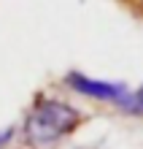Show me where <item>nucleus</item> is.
I'll use <instances>...</instances> for the list:
<instances>
[{"instance_id":"obj_5","label":"nucleus","mask_w":143,"mask_h":149,"mask_svg":"<svg viewBox=\"0 0 143 149\" xmlns=\"http://www.w3.org/2000/svg\"><path fill=\"white\" fill-rule=\"evenodd\" d=\"M14 136H16V127H6V130H0V146L11 144V141H14Z\"/></svg>"},{"instance_id":"obj_1","label":"nucleus","mask_w":143,"mask_h":149,"mask_svg":"<svg viewBox=\"0 0 143 149\" xmlns=\"http://www.w3.org/2000/svg\"><path fill=\"white\" fill-rule=\"evenodd\" d=\"M84 122V111L68 98H59L54 92H35L24 109L16 133H22V141L30 149H54L73 136Z\"/></svg>"},{"instance_id":"obj_4","label":"nucleus","mask_w":143,"mask_h":149,"mask_svg":"<svg viewBox=\"0 0 143 149\" xmlns=\"http://www.w3.org/2000/svg\"><path fill=\"white\" fill-rule=\"evenodd\" d=\"M119 3H124L130 8L132 14H138V16H143V0H119Z\"/></svg>"},{"instance_id":"obj_2","label":"nucleus","mask_w":143,"mask_h":149,"mask_svg":"<svg viewBox=\"0 0 143 149\" xmlns=\"http://www.w3.org/2000/svg\"><path fill=\"white\" fill-rule=\"evenodd\" d=\"M62 84H65L70 92L81 95V98L100 100V103H113L116 109L124 103V98H127V92H130V87H124L119 81L95 79V76H86L84 71H68L62 76Z\"/></svg>"},{"instance_id":"obj_3","label":"nucleus","mask_w":143,"mask_h":149,"mask_svg":"<svg viewBox=\"0 0 143 149\" xmlns=\"http://www.w3.org/2000/svg\"><path fill=\"white\" fill-rule=\"evenodd\" d=\"M124 114H132V117H143V84L138 87V90H130L127 98H124V103L119 106Z\"/></svg>"}]
</instances>
